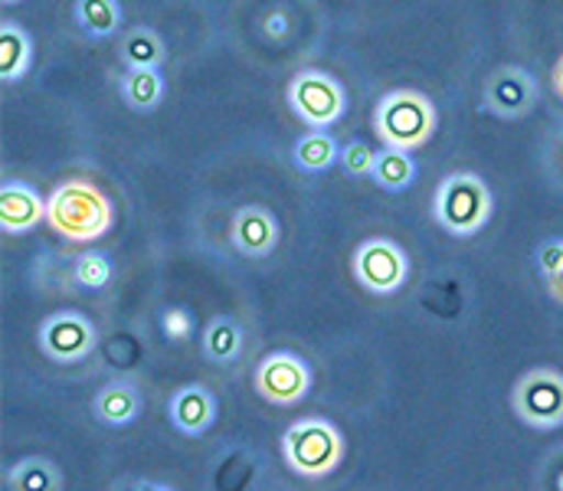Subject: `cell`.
<instances>
[{
    "label": "cell",
    "mask_w": 563,
    "mask_h": 491,
    "mask_svg": "<svg viewBox=\"0 0 563 491\" xmlns=\"http://www.w3.org/2000/svg\"><path fill=\"white\" fill-rule=\"evenodd\" d=\"M46 223L66 243H96L115 223V207L92 180L73 177L46 197Z\"/></svg>",
    "instance_id": "obj_1"
},
{
    "label": "cell",
    "mask_w": 563,
    "mask_h": 491,
    "mask_svg": "<svg viewBox=\"0 0 563 491\" xmlns=\"http://www.w3.org/2000/svg\"><path fill=\"white\" fill-rule=\"evenodd\" d=\"M282 462L291 469V476L321 482L334 476L344 462V436L341 429L324 416H301L282 433Z\"/></svg>",
    "instance_id": "obj_2"
},
{
    "label": "cell",
    "mask_w": 563,
    "mask_h": 491,
    "mask_svg": "<svg viewBox=\"0 0 563 491\" xmlns=\"http://www.w3.org/2000/svg\"><path fill=\"white\" fill-rule=\"evenodd\" d=\"M492 213H495L492 187L472 170H455L442 177L432 193V216L455 239H472L475 233H482Z\"/></svg>",
    "instance_id": "obj_3"
},
{
    "label": "cell",
    "mask_w": 563,
    "mask_h": 491,
    "mask_svg": "<svg viewBox=\"0 0 563 491\" xmlns=\"http://www.w3.org/2000/svg\"><path fill=\"white\" fill-rule=\"evenodd\" d=\"M435 125L439 112L420 89H394L374 109V135L394 152L413 155L435 135Z\"/></svg>",
    "instance_id": "obj_4"
},
{
    "label": "cell",
    "mask_w": 563,
    "mask_h": 491,
    "mask_svg": "<svg viewBox=\"0 0 563 491\" xmlns=\"http://www.w3.org/2000/svg\"><path fill=\"white\" fill-rule=\"evenodd\" d=\"M285 102L291 109V115L308 125V132H328L334 129L344 112H347V92L344 86L321 72V69H301L291 76V82L285 86Z\"/></svg>",
    "instance_id": "obj_5"
},
{
    "label": "cell",
    "mask_w": 563,
    "mask_h": 491,
    "mask_svg": "<svg viewBox=\"0 0 563 491\" xmlns=\"http://www.w3.org/2000/svg\"><path fill=\"white\" fill-rule=\"evenodd\" d=\"M351 269H354L357 286L364 292H371V295H394L410 279L407 249L397 239H387V236L364 239L351 256Z\"/></svg>",
    "instance_id": "obj_6"
},
{
    "label": "cell",
    "mask_w": 563,
    "mask_h": 491,
    "mask_svg": "<svg viewBox=\"0 0 563 491\" xmlns=\"http://www.w3.org/2000/svg\"><path fill=\"white\" fill-rule=\"evenodd\" d=\"M515 416L531 429L563 426V373L554 367L528 370L511 390Z\"/></svg>",
    "instance_id": "obj_7"
},
{
    "label": "cell",
    "mask_w": 563,
    "mask_h": 491,
    "mask_svg": "<svg viewBox=\"0 0 563 491\" xmlns=\"http://www.w3.org/2000/svg\"><path fill=\"white\" fill-rule=\"evenodd\" d=\"M311 367L295 350H273L253 370L256 393L273 406H295L311 393Z\"/></svg>",
    "instance_id": "obj_8"
},
{
    "label": "cell",
    "mask_w": 563,
    "mask_h": 491,
    "mask_svg": "<svg viewBox=\"0 0 563 491\" xmlns=\"http://www.w3.org/2000/svg\"><path fill=\"white\" fill-rule=\"evenodd\" d=\"M40 350L53 360V364H79L86 360L96 344H99V331L82 315V312H53L40 322L36 331Z\"/></svg>",
    "instance_id": "obj_9"
},
{
    "label": "cell",
    "mask_w": 563,
    "mask_h": 491,
    "mask_svg": "<svg viewBox=\"0 0 563 491\" xmlns=\"http://www.w3.org/2000/svg\"><path fill=\"white\" fill-rule=\"evenodd\" d=\"M538 105V79L525 66H501L485 79L482 109L501 122H518Z\"/></svg>",
    "instance_id": "obj_10"
},
{
    "label": "cell",
    "mask_w": 563,
    "mask_h": 491,
    "mask_svg": "<svg viewBox=\"0 0 563 491\" xmlns=\"http://www.w3.org/2000/svg\"><path fill=\"white\" fill-rule=\"evenodd\" d=\"M279 220L269 207L263 203H250V207H240L233 213V223H230V243L240 256L246 259H266L276 253L279 246Z\"/></svg>",
    "instance_id": "obj_11"
},
{
    "label": "cell",
    "mask_w": 563,
    "mask_h": 491,
    "mask_svg": "<svg viewBox=\"0 0 563 491\" xmlns=\"http://www.w3.org/2000/svg\"><path fill=\"white\" fill-rule=\"evenodd\" d=\"M217 397L210 387L203 383H187V387H177L167 400V416H170V426L180 433V436H203L210 433V426L217 423Z\"/></svg>",
    "instance_id": "obj_12"
},
{
    "label": "cell",
    "mask_w": 563,
    "mask_h": 491,
    "mask_svg": "<svg viewBox=\"0 0 563 491\" xmlns=\"http://www.w3.org/2000/svg\"><path fill=\"white\" fill-rule=\"evenodd\" d=\"M46 223V200L26 180H3L0 187V230L7 236H23Z\"/></svg>",
    "instance_id": "obj_13"
},
{
    "label": "cell",
    "mask_w": 563,
    "mask_h": 491,
    "mask_svg": "<svg viewBox=\"0 0 563 491\" xmlns=\"http://www.w3.org/2000/svg\"><path fill=\"white\" fill-rule=\"evenodd\" d=\"M141 406H144V400H141V390L132 380H109L92 397V416L112 429L132 426L141 416Z\"/></svg>",
    "instance_id": "obj_14"
},
{
    "label": "cell",
    "mask_w": 563,
    "mask_h": 491,
    "mask_svg": "<svg viewBox=\"0 0 563 491\" xmlns=\"http://www.w3.org/2000/svg\"><path fill=\"white\" fill-rule=\"evenodd\" d=\"M33 69V36L23 23H0V82L13 86Z\"/></svg>",
    "instance_id": "obj_15"
},
{
    "label": "cell",
    "mask_w": 563,
    "mask_h": 491,
    "mask_svg": "<svg viewBox=\"0 0 563 491\" xmlns=\"http://www.w3.org/2000/svg\"><path fill=\"white\" fill-rule=\"evenodd\" d=\"M119 96L132 112L151 115L167 99V79L157 69H125L119 76Z\"/></svg>",
    "instance_id": "obj_16"
},
{
    "label": "cell",
    "mask_w": 563,
    "mask_h": 491,
    "mask_svg": "<svg viewBox=\"0 0 563 491\" xmlns=\"http://www.w3.org/2000/svg\"><path fill=\"white\" fill-rule=\"evenodd\" d=\"M119 56H122L125 69H157V72H164L167 43L154 26H132L119 40Z\"/></svg>",
    "instance_id": "obj_17"
},
{
    "label": "cell",
    "mask_w": 563,
    "mask_h": 491,
    "mask_svg": "<svg viewBox=\"0 0 563 491\" xmlns=\"http://www.w3.org/2000/svg\"><path fill=\"white\" fill-rule=\"evenodd\" d=\"M200 347H203V357H207L210 364L230 367V364H236V360L243 357V350H246V334H243V327L236 325L233 319L217 315L210 325L203 327Z\"/></svg>",
    "instance_id": "obj_18"
},
{
    "label": "cell",
    "mask_w": 563,
    "mask_h": 491,
    "mask_svg": "<svg viewBox=\"0 0 563 491\" xmlns=\"http://www.w3.org/2000/svg\"><path fill=\"white\" fill-rule=\"evenodd\" d=\"M7 491H63V469L46 456H26L3 472Z\"/></svg>",
    "instance_id": "obj_19"
},
{
    "label": "cell",
    "mask_w": 563,
    "mask_h": 491,
    "mask_svg": "<svg viewBox=\"0 0 563 491\" xmlns=\"http://www.w3.org/2000/svg\"><path fill=\"white\" fill-rule=\"evenodd\" d=\"M291 164L301 174H328L341 164V145L328 132H308L291 145Z\"/></svg>",
    "instance_id": "obj_20"
},
{
    "label": "cell",
    "mask_w": 563,
    "mask_h": 491,
    "mask_svg": "<svg viewBox=\"0 0 563 491\" xmlns=\"http://www.w3.org/2000/svg\"><path fill=\"white\" fill-rule=\"evenodd\" d=\"M73 20L89 40H109L119 33L125 10L119 0H79L73 3Z\"/></svg>",
    "instance_id": "obj_21"
},
{
    "label": "cell",
    "mask_w": 563,
    "mask_h": 491,
    "mask_svg": "<svg viewBox=\"0 0 563 491\" xmlns=\"http://www.w3.org/2000/svg\"><path fill=\"white\" fill-rule=\"evenodd\" d=\"M371 180H374L380 190H387V193H404V190H410L413 180H417V161H413V155H407V152L380 148L377 158H374V174H371Z\"/></svg>",
    "instance_id": "obj_22"
},
{
    "label": "cell",
    "mask_w": 563,
    "mask_h": 491,
    "mask_svg": "<svg viewBox=\"0 0 563 491\" xmlns=\"http://www.w3.org/2000/svg\"><path fill=\"white\" fill-rule=\"evenodd\" d=\"M115 279V263L102 249H86L73 259V282L86 292H102Z\"/></svg>",
    "instance_id": "obj_23"
},
{
    "label": "cell",
    "mask_w": 563,
    "mask_h": 491,
    "mask_svg": "<svg viewBox=\"0 0 563 491\" xmlns=\"http://www.w3.org/2000/svg\"><path fill=\"white\" fill-rule=\"evenodd\" d=\"M374 158H377V152H371V145L361 142V138H354V142H347L341 148V167H344L347 177H371L374 174Z\"/></svg>",
    "instance_id": "obj_24"
},
{
    "label": "cell",
    "mask_w": 563,
    "mask_h": 491,
    "mask_svg": "<svg viewBox=\"0 0 563 491\" xmlns=\"http://www.w3.org/2000/svg\"><path fill=\"white\" fill-rule=\"evenodd\" d=\"M538 272L544 276V282L558 279L563 272V239H548L538 246Z\"/></svg>",
    "instance_id": "obj_25"
},
{
    "label": "cell",
    "mask_w": 563,
    "mask_h": 491,
    "mask_svg": "<svg viewBox=\"0 0 563 491\" xmlns=\"http://www.w3.org/2000/svg\"><path fill=\"white\" fill-rule=\"evenodd\" d=\"M161 327H164V334L170 337V341H184V337H190V312L187 309H167L164 312V319H161Z\"/></svg>",
    "instance_id": "obj_26"
},
{
    "label": "cell",
    "mask_w": 563,
    "mask_h": 491,
    "mask_svg": "<svg viewBox=\"0 0 563 491\" xmlns=\"http://www.w3.org/2000/svg\"><path fill=\"white\" fill-rule=\"evenodd\" d=\"M288 30H291V13H288V7H273V10L263 16V33H266L269 40H285Z\"/></svg>",
    "instance_id": "obj_27"
},
{
    "label": "cell",
    "mask_w": 563,
    "mask_h": 491,
    "mask_svg": "<svg viewBox=\"0 0 563 491\" xmlns=\"http://www.w3.org/2000/svg\"><path fill=\"white\" fill-rule=\"evenodd\" d=\"M112 491H157V482H144V479H135V482H119Z\"/></svg>",
    "instance_id": "obj_28"
},
{
    "label": "cell",
    "mask_w": 563,
    "mask_h": 491,
    "mask_svg": "<svg viewBox=\"0 0 563 491\" xmlns=\"http://www.w3.org/2000/svg\"><path fill=\"white\" fill-rule=\"evenodd\" d=\"M551 82H554V96L563 102V56L558 59V66H554V72H551Z\"/></svg>",
    "instance_id": "obj_29"
},
{
    "label": "cell",
    "mask_w": 563,
    "mask_h": 491,
    "mask_svg": "<svg viewBox=\"0 0 563 491\" xmlns=\"http://www.w3.org/2000/svg\"><path fill=\"white\" fill-rule=\"evenodd\" d=\"M548 292H551V299H554L558 305H563V272L558 276V279H551V282H548Z\"/></svg>",
    "instance_id": "obj_30"
},
{
    "label": "cell",
    "mask_w": 563,
    "mask_h": 491,
    "mask_svg": "<svg viewBox=\"0 0 563 491\" xmlns=\"http://www.w3.org/2000/svg\"><path fill=\"white\" fill-rule=\"evenodd\" d=\"M554 491H563V469L558 472V479H554Z\"/></svg>",
    "instance_id": "obj_31"
},
{
    "label": "cell",
    "mask_w": 563,
    "mask_h": 491,
    "mask_svg": "<svg viewBox=\"0 0 563 491\" xmlns=\"http://www.w3.org/2000/svg\"><path fill=\"white\" fill-rule=\"evenodd\" d=\"M157 491H177V489H170V486H157Z\"/></svg>",
    "instance_id": "obj_32"
}]
</instances>
